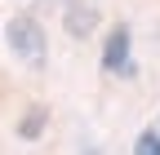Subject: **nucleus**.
<instances>
[{
  "mask_svg": "<svg viewBox=\"0 0 160 155\" xmlns=\"http://www.w3.org/2000/svg\"><path fill=\"white\" fill-rule=\"evenodd\" d=\"M5 40H9V49L22 58V62H31V67L45 62V31H40V22L31 13H13L9 18L5 22Z\"/></svg>",
  "mask_w": 160,
  "mask_h": 155,
  "instance_id": "1",
  "label": "nucleus"
},
{
  "mask_svg": "<svg viewBox=\"0 0 160 155\" xmlns=\"http://www.w3.org/2000/svg\"><path fill=\"white\" fill-rule=\"evenodd\" d=\"M45 124H49V106L36 102V106L22 115V124H18V138H22V142H36L40 133H45Z\"/></svg>",
  "mask_w": 160,
  "mask_h": 155,
  "instance_id": "4",
  "label": "nucleus"
},
{
  "mask_svg": "<svg viewBox=\"0 0 160 155\" xmlns=\"http://www.w3.org/2000/svg\"><path fill=\"white\" fill-rule=\"evenodd\" d=\"M62 27H67V35L85 40V35L98 27V9H93V5H85V0H71L67 13H62Z\"/></svg>",
  "mask_w": 160,
  "mask_h": 155,
  "instance_id": "3",
  "label": "nucleus"
},
{
  "mask_svg": "<svg viewBox=\"0 0 160 155\" xmlns=\"http://www.w3.org/2000/svg\"><path fill=\"white\" fill-rule=\"evenodd\" d=\"M133 155H160V129H147V133H138V142H133Z\"/></svg>",
  "mask_w": 160,
  "mask_h": 155,
  "instance_id": "5",
  "label": "nucleus"
},
{
  "mask_svg": "<svg viewBox=\"0 0 160 155\" xmlns=\"http://www.w3.org/2000/svg\"><path fill=\"white\" fill-rule=\"evenodd\" d=\"M156 129H160V115H156Z\"/></svg>",
  "mask_w": 160,
  "mask_h": 155,
  "instance_id": "6",
  "label": "nucleus"
},
{
  "mask_svg": "<svg viewBox=\"0 0 160 155\" xmlns=\"http://www.w3.org/2000/svg\"><path fill=\"white\" fill-rule=\"evenodd\" d=\"M129 45H133L129 27H125V22H120V27H111L107 49H102V67H107V71H125V67H129Z\"/></svg>",
  "mask_w": 160,
  "mask_h": 155,
  "instance_id": "2",
  "label": "nucleus"
}]
</instances>
